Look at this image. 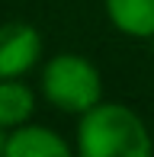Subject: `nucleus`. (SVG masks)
<instances>
[{
	"mask_svg": "<svg viewBox=\"0 0 154 157\" xmlns=\"http://www.w3.org/2000/svg\"><path fill=\"white\" fill-rule=\"evenodd\" d=\"M77 151L83 157H148L154 138L135 109L100 99L77 116Z\"/></svg>",
	"mask_w": 154,
	"mask_h": 157,
	"instance_id": "nucleus-1",
	"label": "nucleus"
},
{
	"mask_svg": "<svg viewBox=\"0 0 154 157\" xmlns=\"http://www.w3.org/2000/svg\"><path fill=\"white\" fill-rule=\"evenodd\" d=\"M39 93L48 106L67 116H80L103 99V74L90 58L74 52H58L42 64Z\"/></svg>",
	"mask_w": 154,
	"mask_h": 157,
	"instance_id": "nucleus-2",
	"label": "nucleus"
},
{
	"mask_svg": "<svg viewBox=\"0 0 154 157\" xmlns=\"http://www.w3.org/2000/svg\"><path fill=\"white\" fill-rule=\"evenodd\" d=\"M42 55H45V39L32 23L26 19L0 23V80L26 77L42 64Z\"/></svg>",
	"mask_w": 154,
	"mask_h": 157,
	"instance_id": "nucleus-3",
	"label": "nucleus"
},
{
	"mask_svg": "<svg viewBox=\"0 0 154 157\" xmlns=\"http://www.w3.org/2000/svg\"><path fill=\"white\" fill-rule=\"evenodd\" d=\"M3 157H71L74 147L64 141L55 128L39 125V122H23L10 132H3Z\"/></svg>",
	"mask_w": 154,
	"mask_h": 157,
	"instance_id": "nucleus-4",
	"label": "nucleus"
},
{
	"mask_svg": "<svg viewBox=\"0 0 154 157\" xmlns=\"http://www.w3.org/2000/svg\"><path fill=\"white\" fill-rule=\"evenodd\" d=\"M109 26L135 42L154 39V0H103Z\"/></svg>",
	"mask_w": 154,
	"mask_h": 157,
	"instance_id": "nucleus-5",
	"label": "nucleus"
},
{
	"mask_svg": "<svg viewBox=\"0 0 154 157\" xmlns=\"http://www.w3.org/2000/svg\"><path fill=\"white\" fill-rule=\"evenodd\" d=\"M36 116V90L23 77H3L0 80V132L29 122Z\"/></svg>",
	"mask_w": 154,
	"mask_h": 157,
	"instance_id": "nucleus-6",
	"label": "nucleus"
},
{
	"mask_svg": "<svg viewBox=\"0 0 154 157\" xmlns=\"http://www.w3.org/2000/svg\"><path fill=\"white\" fill-rule=\"evenodd\" d=\"M0 147H3V132H0Z\"/></svg>",
	"mask_w": 154,
	"mask_h": 157,
	"instance_id": "nucleus-7",
	"label": "nucleus"
}]
</instances>
